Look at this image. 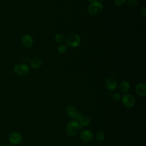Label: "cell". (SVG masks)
<instances>
[{
	"mask_svg": "<svg viewBox=\"0 0 146 146\" xmlns=\"http://www.w3.org/2000/svg\"><path fill=\"white\" fill-rule=\"evenodd\" d=\"M42 64V60L38 58V57H34L30 61V66L32 68H39Z\"/></svg>",
	"mask_w": 146,
	"mask_h": 146,
	"instance_id": "13",
	"label": "cell"
},
{
	"mask_svg": "<svg viewBox=\"0 0 146 146\" xmlns=\"http://www.w3.org/2000/svg\"><path fill=\"white\" fill-rule=\"evenodd\" d=\"M80 137L84 142H90L94 138V135L90 130L84 129L80 133Z\"/></svg>",
	"mask_w": 146,
	"mask_h": 146,
	"instance_id": "10",
	"label": "cell"
},
{
	"mask_svg": "<svg viewBox=\"0 0 146 146\" xmlns=\"http://www.w3.org/2000/svg\"><path fill=\"white\" fill-rule=\"evenodd\" d=\"M66 111L67 115L75 120H77L80 115L78 109L72 105H68L66 107Z\"/></svg>",
	"mask_w": 146,
	"mask_h": 146,
	"instance_id": "6",
	"label": "cell"
},
{
	"mask_svg": "<svg viewBox=\"0 0 146 146\" xmlns=\"http://www.w3.org/2000/svg\"><path fill=\"white\" fill-rule=\"evenodd\" d=\"M77 120L78 121V122L79 123V125H80V128L82 127H83L87 126L90 123V121H91V119L88 116H86L83 114L79 115Z\"/></svg>",
	"mask_w": 146,
	"mask_h": 146,
	"instance_id": "12",
	"label": "cell"
},
{
	"mask_svg": "<svg viewBox=\"0 0 146 146\" xmlns=\"http://www.w3.org/2000/svg\"><path fill=\"white\" fill-rule=\"evenodd\" d=\"M112 99L115 102H118L121 99V95L117 92L113 93L112 95Z\"/></svg>",
	"mask_w": 146,
	"mask_h": 146,
	"instance_id": "19",
	"label": "cell"
},
{
	"mask_svg": "<svg viewBox=\"0 0 146 146\" xmlns=\"http://www.w3.org/2000/svg\"><path fill=\"white\" fill-rule=\"evenodd\" d=\"M106 87L109 91H113L116 89L117 83L116 80L112 77H108L105 80Z\"/></svg>",
	"mask_w": 146,
	"mask_h": 146,
	"instance_id": "9",
	"label": "cell"
},
{
	"mask_svg": "<svg viewBox=\"0 0 146 146\" xmlns=\"http://www.w3.org/2000/svg\"><path fill=\"white\" fill-rule=\"evenodd\" d=\"M21 43L25 48H30L33 45V37L30 34H25L21 38Z\"/></svg>",
	"mask_w": 146,
	"mask_h": 146,
	"instance_id": "8",
	"label": "cell"
},
{
	"mask_svg": "<svg viewBox=\"0 0 146 146\" xmlns=\"http://www.w3.org/2000/svg\"><path fill=\"white\" fill-rule=\"evenodd\" d=\"M54 40L59 44H63L65 41V36L62 33H57L54 36Z\"/></svg>",
	"mask_w": 146,
	"mask_h": 146,
	"instance_id": "15",
	"label": "cell"
},
{
	"mask_svg": "<svg viewBox=\"0 0 146 146\" xmlns=\"http://www.w3.org/2000/svg\"><path fill=\"white\" fill-rule=\"evenodd\" d=\"M103 5L100 2L95 1L90 4L88 7V11L90 14L96 15L101 13L103 10Z\"/></svg>",
	"mask_w": 146,
	"mask_h": 146,
	"instance_id": "4",
	"label": "cell"
},
{
	"mask_svg": "<svg viewBox=\"0 0 146 146\" xmlns=\"http://www.w3.org/2000/svg\"><path fill=\"white\" fill-rule=\"evenodd\" d=\"M127 1V0H113V3L115 5L119 6L124 5Z\"/></svg>",
	"mask_w": 146,
	"mask_h": 146,
	"instance_id": "20",
	"label": "cell"
},
{
	"mask_svg": "<svg viewBox=\"0 0 146 146\" xmlns=\"http://www.w3.org/2000/svg\"><path fill=\"white\" fill-rule=\"evenodd\" d=\"M135 91L139 96L141 97H145L146 95V86L145 83H138L135 87Z\"/></svg>",
	"mask_w": 146,
	"mask_h": 146,
	"instance_id": "11",
	"label": "cell"
},
{
	"mask_svg": "<svg viewBox=\"0 0 146 146\" xmlns=\"http://www.w3.org/2000/svg\"><path fill=\"white\" fill-rule=\"evenodd\" d=\"M81 38L78 34H74L70 35L66 39V45L71 48H76L80 46Z\"/></svg>",
	"mask_w": 146,
	"mask_h": 146,
	"instance_id": "3",
	"label": "cell"
},
{
	"mask_svg": "<svg viewBox=\"0 0 146 146\" xmlns=\"http://www.w3.org/2000/svg\"><path fill=\"white\" fill-rule=\"evenodd\" d=\"M95 137L96 138V139L99 141H102L104 139L105 137V135L104 134V133L103 132L101 131H98L96 133Z\"/></svg>",
	"mask_w": 146,
	"mask_h": 146,
	"instance_id": "17",
	"label": "cell"
},
{
	"mask_svg": "<svg viewBox=\"0 0 146 146\" xmlns=\"http://www.w3.org/2000/svg\"><path fill=\"white\" fill-rule=\"evenodd\" d=\"M67 51V46L66 44L63 43L60 44L58 47V51L62 54H65Z\"/></svg>",
	"mask_w": 146,
	"mask_h": 146,
	"instance_id": "16",
	"label": "cell"
},
{
	"mask_svg": "<svg viewBox=\"0 0 146 146\" xmlns=\"http://www.w3.org/2000/svg\"><path fill=\"white\" fill-rule=\"evenodd\" d=\"M141 14L143 17H145L146 15V8H145V6L144 5L141 9Z\"/></svg>",
	"mask_w": 146,
	"mask_h": 146,
	"instance_id": "21",
	"label": "cell"
},
{
	"mask_svg": "<svg viewBox=\"0 0 146 146\" xmlns=\"http://www.w3.org/2000/svg\"><path fill=\"white\" fill-rule=\"evenodd\" d=\"M127 1L129 6L132 8L136 7L139 3L138 0H127Z\"/></svg>",
	"mask_w": 146,
	"mask_h": 146,
	"instance_id": "18",
	"label": "cell"
},
{
	"mask_svg": "<svg viewBox=\"0 0 146 146\" xmlns=\"http://www.w3.org/2000/svg\"><path fill=\"white\" fill-rule=\"evenodd\" d=\"M96 1H98V2H101V1H103V0H96Z\"/></svg>",
	"mask_w": 146,
	"mask_h": 146,
	"instance_id": "23",
	"label": "cell"
},
{
	"mask_svg": "<svg viewBox=\"0 0 146 146\" xmlns=\"http://www.w3.org/2000/svg\"><path fill=\"white\" fill-rule=\"evenodd\" d=\"M80 128V125L79 123L77 121L73 120L67 123L66 125V132L69 136H73L77 134Z\"/></svg>",
	"mask_w": 146,
	"mask_h": 146,
	"instance_id": "1",
	"label": "cell"
},
{
	"mask_svg": "<svg viewBox=\"0 0 146 146\" xmlns=\"http://www.w3.org/2000/svg\"><path fill=\"white\" fill-rule=\"evenodd\" d=\"M121 99L122 103L127 107L131 108L133 107L135 104V99L134 96L130 94H124Z\"/></svg>",
	"mask_w": 146,
	"mask_h": 146,
	"instance_id": "5",
	"label": "cell"
},
{
	"mask_svg": "<svg viewBox=\"0 0 146 146\" xmlns=\"http://www.w3.org/2000/svg\"><path fill=\"white\" fill-rule=\"evenodd\" d=\"M88 1L90 2V3H92V2H95V1H96V0H88Z\"/></svg>",
	"mask_w": 146,
	"mask_h": 146,
	"instance_id": "22",
	"label": "cell"
},
{
	"mask_svg": "<svg viewBox=\"0 0 146 146\" xmlns=\"http://www.w3.org/2000/svg\"><path fill=\"white\" fill-rule=\"evenodd\" d=\"M14 72L18 76H26L30 72V68L25 63H18L13 67Z\"/></svg>",
	"mask_w": 146,
	"mask_h": 146,
	"instance_id": "2",
	"label": "cell"
},
{
	"mask_svg": "<svg viewBox=\"0 0 146 146\" xmlns=\"http://www.w3.org/2000/svg\"><path fill=\"white\" fill-rule=\"evenodd\" d=\"M130 88V84L128 82L123 80L120 83L119 85V89L121 93L127 92Z\"/></svg>",
	"mask_w": 146,
	"mask_h": 146,
	"instance_id": "14",
	"label": "cell"
},
{
	"mask_svg": "<svg viewBox=\"0 0 146 146\" xmlns=\"http://www.w3.org/2000/svg\"><path fill=\"white\" fill-rule=\"evenodd\" d=\"M22 135L18 132H12L9 136V140L13 145H18L22 141Z\"/></svg>",
	"mask_w": 146,
	"mask_h": 146,
	"instance_id": "7",
	"label": "cell"
}]
</instances>
